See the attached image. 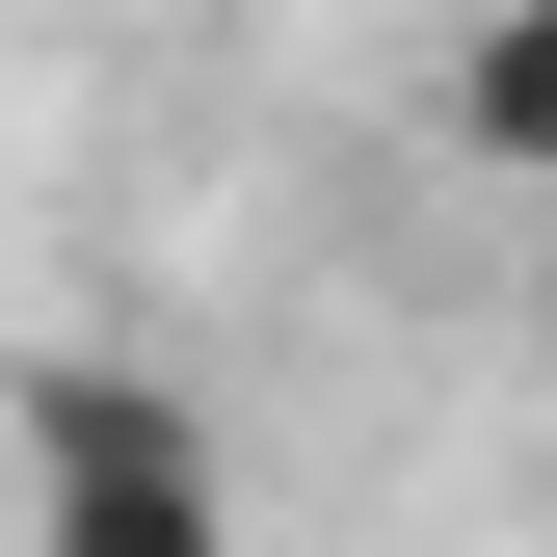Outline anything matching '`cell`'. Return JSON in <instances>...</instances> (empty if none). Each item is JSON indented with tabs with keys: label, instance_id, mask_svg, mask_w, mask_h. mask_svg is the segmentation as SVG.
Masks as SVG:
<instances>
[{
	"label": "cell",
	"instance_id": "7a4b0ae2",
	"mask_svg": "<svg viewBox=\"0 0 557 557\" xmlns=\"http://www.w3.org/2000/svg\"><path fill=\"white\" fill-rule=\"evenodd\" d=\"M425 133H451L478 186H557V0H478L451 81H425Z\"/></svg>",
	"mask_w": 557,
	"mask_h": 557
},
{
	"label": "cell",
	"instance_id": "6da1fadb",
	"mask_svg": "<svg viewBox=\"0 0 557 557\" xmlns=\"http://www.w3.org/2000/svg\"><path fill=\"white\" fill-rule=\"evenodd\" d=\"M27 557H239V451L133 345H27Z\"/></svg>",
	"mask_w": 557,
	"mask_h": 557
}]
</instances>
